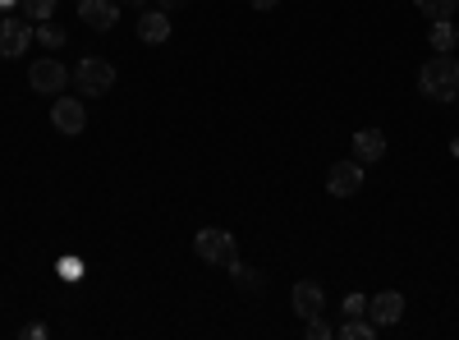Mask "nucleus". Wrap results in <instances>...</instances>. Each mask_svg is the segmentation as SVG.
I'll return each mask as SVG.
<instances>
[{
	"label": "nucleus",
	"instance_id": "412c9836",
	"mask_svg": "<svg viewBox=\"0 0 459 340\" xmlns=\"http://www.w3.org/2000/svg\"><path fill=\"white\" fill-rule=\"evenodd\" d=\"M179 5H188V0H157V10H166V14H175Z\"/></svg>",
	"mask_w": 459,
	"mask_h": 340
},
{
	"label": "nucleus",
	"instance_id": "b1692460",
	"mask_svg": "<svg viewBox=\"0 0 459 340\" xmlns=\"http://www.w3.org/2000/svg\"><path fill=\"white\" fill-rule=\"evenodd\" d=\"M0 5H14V0H0Z\"/></svg>",
	"mask_w": 459,
	"mask_h": 340
},
{
	"label": "nucleus",
	"instance_id": "39448f33",
	"mask_svg": "<svg viewBox=\"0 0 459 340\" xmlns=\"http://www.w3.org/2000/svg\"><path fill=\"white\" fill-rule=\"evenodd\" d=\"M28 83H32V92H42V97H60V88L69 83V69L60 60H37L28 69Z\"/></svg>",
	"mask_w": 459,
	"mask_h": 340
},
{
	"label": "nucleus",
	"instance_id": "aec40b11",
	"mask_svg": "<svg viewBox=\"0 0 459 340\" xmlns=\"http://www.w3.org/2000/svg\"><path fill=\"white\" fill-rule=\"evenodd\" d=\"M308 336H313V340H331L335 331H331V327H326L322 318H308Z\"/></svg>",
	"mask_w": 459,
	"mask_h": 340
},
{
	"label": "nucleus",
	"instance_id": "ddd939ff",
	"mask_svg": "<svg viewBox=\"0 0 459 340\" xmlns=\"http://www.w3.org/2000/svg\"><path fill=\"white\" fill-rule=\"evenodd\" d=\"M455 47H459L455 23H450V19H432V51H437V56H450Z\"/></svg>",
	"mask_w": 459,
	"mask_h": 340
},
{
	"label": "nucleus",
	"instance_id": "1a4fd4ad",
	"mask_svg": "<svg viewBox=\"0 0 459 340\" xmlns=\"http://www.w3.org/2000/svg\"><path fill=\"white\" fill-rule=\"evenodd\" d=\"M322 309H326L322 285H317V281H299V285H294V313L308 322V318H322Z\"/></svg>",
	"mask_w": 459,
	"mask_h": 340
},
{
	"label": "nucleus",
	"instance_id": "f257e3e1",
	"mask_svg": "<svg viewBox=\"0 0 459 340\" xmlns=\"http://www.w3.org/2000/svg\"><path fill=\"white\" fill-rule=\"evenodd\" d=\"M418 88L432 101H455L459 97V60L455 56H432L423 69H418Z\"/></svg>",
	"mask_w": 459,
	"mask_h": 340
},
{
	"label": "nucleus",
	"instance_id": "0eeeda50",
	"mask_svg": "<svg viewBox=\"0 0 459 340\" xmlns=\"http://www.w3.org/2000/svg\"><path fill=\"white\" fill-rule=\"evenodd\" d=\"M51 125L60 129V134H83L88 129V116H83V101L79 97H56V106H51Z\"/></svg>",
	"mask_w": 459,
	"mask_h": 340
},
{
	"label": "nucleus",
	"instance_id": "f3484780",
	"mask_svg": "<svg viewBox=\"0 0 459 340\" xmlns=\"http://www.w3.org/2000/svg\"><path fill=\"white\" fill-rule=\"evenodd\" d=\"M230 276H235V281H239V290H257V285H262V281L253 276V267H244V262H239V257H235V262H230Z\"/></svg>",
	"mask_w": 459,
	"mask_h": 340
},
{
	"label": "nucleus",
	"instance_id": "f03ea898",
	"mask_svg": "<svg viewBox=\"0 0 459 340\" xmlns=\"http://www.w3.org/2000/svg\"><path fill=\"white\" fill-rule=\"evenodd\" d=\"M194 253H198L203 262H212V267H230V262L239 257L235 235L221 231V225H207V231H198V235H194Z\"/></svg>",
	"mask_w": 459,
	"mask_h": 340
},
{
	"label": "nucleus",
	"instance_id": "6e6552de",
	"mask_svg": "<svg viewBox=\"0 0 459 340\" xmlns=\"http://www.w3.org/2000/svg\"><path fill=\"white\" fill-rule=\"evenodd\" d=\"M368 313H372V327H395L404 318V294L400 290H386V294L368 299Z\"/></svg>",
	"mask_w": 459,
	"mask_h": 340
},
{
	"label": "nucleus",
	"instance_id": "7ed1b4c3",
	"mask_svg": "<svg viewBox=\"0 0 459 340\" xmlns=\"http://www.w3.org/2000/svg\"><path fill=\"white\" fill-rule=\"evenodd\" d=\"M74 79H79L83 97H106V92L115 88V65H110V60H101V56H88V60H79Z\"/></svg>",
	"mask_w": 459,
	"mask_h": 340
},
{
	"label": "nucleus",
	"instance_id": "9b49d317",
	"mask_svg": "<svg viewBox=\"0 0 459 340\" xmlns=\"http://www.w3.org/2000/svg\"><path fill=\"white\" fill-rule=\"evenodd\" d=\"M138 37H143L147 47L170 42V14H166V10H147V14H138Z\"/></svg>",
	"mask_w": 459,
	"mask_h": 340
},
{
	"label": "nucleus",
	"instance_id": "6ab92c4d",
	"mask_svg": "<svg viewBox=\"0 0 459 340\" xmlns=\"http://www.w3.org/2000/svg\"><path fill=\"white\" fill-rule=\"evenodd\" d=\"M340 313H344V318H363V313H368V294H350Z\"/></svg>",
	"mask_w": 459,
	"mask_h": 340
},
{
	"label": "nucleus",
	"instance_id": "9d476101",
	"mask_svg": "<svg viewBox=\"0 0 459 340\" xmlns=\"http://www.w3.org/2000/svg\"><path fill=\"white\" fill-rule=\"evenodd\" d=\"M79 14H83L88 28L106 32V28H115V19H120V5H115V0H79Z\"/></svg>",
	"mask_w": 459,
	"mask_h": 340
},
{
	"label": "nucleus",
	"instance_id": "4468645a",
	"mask_svg": "<svg viewBox=\"0 0 459 340\" xmlns=\"http://www.w3.org/2000/svg\"><path fill=\"white\" fill-rule=\"evenodd\" d=\"M32 37H37V42H42L47 51H60V47H65V28H60V23H51V19L37 23V28H32Z\"/></svg>",
	"mask_w": 459,
	"mask_h": 340
},
{
	"label": "nucleus",
	"instance_id": "a211bd4d",
	"mask_svg": "<svg viewBox=\"0 0 459 340\" xmlns=\"http://www.w3.org/2000/svg\"><path fill=\"white\" fill-rule=\"evenodd\" d=\"M51 10H56V0H23V14H28V19H37V23L51 19Z\"/></svg>",
	"mask_w": 459,
	"mask_h": 340
},
{
	"label": "nucleus",
	"instance_id": "f8f14e48",
	"mask_svg": "<svg viewBox=\"0 0 459 340\" xmlns=\"http://www.w3.org/2000/svg\"><path fill=\"white\" fill-rule=\"evenodd\" d=\"M386 157V134L381 129H359L354 134V161L368 166V161H381Z\"/></svg>",
	"mask_w": 459,
	"mask_h": 340
},
{
	"label": "nucleus",
	"instance_id": "4be33fe9",
	"mask_svg": "<svg viewBox=\"0 0 459 340\" xmlns=\"http://www.w3.org/2000/svg\"><path fill=\"white\" fill-rule=\"evenodd\" d=\"M248 5H253V10H262V14H266V10H276V5H281V0H248Z\"/></svg>",
	"mask_w": 459,
	"mask_h": 340
},
{
	"label": "nucleus",
	"instance_id": "20e7f679",
	"mask_svg": "<svg viewBox=\"0 0 459 340\" xmlns=\"http://www.w3.org/2000/svg\"><path fill=\"white\" fill-rule=\"evenodd\" d=\"M32 42H37V37H32V19H28V14L0 19V56H5V60L23 56V51H28Z\"/></svg>",
	"mask_w": 459,
	"mask_h": 340
},
{
	"label": "nucleus",
	"instance_id": "dca6fc26",
	"mask_svg": "<svg viewBox=\"0 0 459 340\" xmlns=\"http://www.w3.org/2000/svg\"><path fill=\"white\" fill-rule=\"evenodd\" d=\"M413 5L423 10L428 19H450V14H455V5H459V0H413Z\"/></svg>",
	"mask_w": 459,
	"mask_h": 340
},
{
	"label": "nucleus",
	"instance_id": "423d86ee",
	"mask_svg": "<svg viewBox=\"0 0 459 340\" xmlns=\"http://www.w3.org/2000/svg\"><path fill=\"white\" fill-rule=\"evenodd\" d=\"M359 188H363V166L359 161H335L326 170V194L331 198H354Z\"/></svg>",
	"mask_w": 459,
	"mask_h": 340
},
{
	"label": "nucleus",
	"instance_id": "2eb2a0df",
	"mask_svg": "<svg viewBox=\"0 0 459 340\" xmlns=\"http://www.w3.org/2000/svg\"><path fill=\"white\" fill-rule=\"evenodd\" d=\"M335 336H340V340H372V336H377V327H372V322H363V318H344Z\"/></svg>",
	"mask_w": 459,
	"mask_h": 340
},
{
	"label": "nucleus",
	"instance_id": "5701e85b",
	"mask_svg": "<svg viewBox=\"0 0 459 340\" xmlns=\"http://www.w3.org/2000/svg\"><path fill=\"white\" fill-rule=\"evenodd\" d=\"M120 5H134V10H147V0H120Z\"/></svg>",
	"mask_w": 459,
	"mask_h": 340
}]
</instances>
